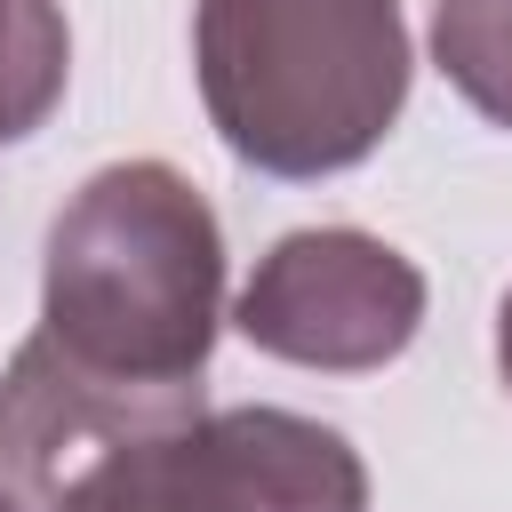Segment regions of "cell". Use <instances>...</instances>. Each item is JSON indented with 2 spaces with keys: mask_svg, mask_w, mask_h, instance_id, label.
<instances>
[{
  "mask_svg": "<svg viewBox=\"0 0 512 512\" xmlns=\"http://www.w3.org/2000/svg\"><path fill=\"white\" fill-rule=\"evenodd\" d=\"M208 128L264 176L360 168L408 104L400 0H192Z\"/></svg>",
  "mask_w": 512,
  "mask_h": 512,
  "instance_id": "cell-2",
  "label": "cell"
},
{
  "mask_svg": "<svg viewBox=\"0 0 512 512\" xmlns=\"http://www.w3.org/2000/svg\"><path fill=\"white\" fill-rule=\"evenodd\" d=\"M48 512H368V464L320 416L200 408L80 464Z\"/></svg>",
  "mask_w": 512,
  "mask_h": 512,
  "instance_id": "cell-3",
  "label": "cell"
},
{
  "mask_svg": "<svg viewBox=\"0 0 512 512\" xmlns=\"http://www.w3.org/2000/svg\"><path fill=\"white\" fill-rule=\"evenodd\" d=\"M232 320L256 352H272L288 368L360 376V368H384L416 344L424 272L376 232L312 224V232H288L256 256Z\"/></svg>",
  "mask_w": 512,
  "mask_h": 512,
  "instance_id": "cell-4",
  "label": "cell"
},
{
  "mask_svg": "<svg viewBox=\"0 0 512 512\" xmlns=\"http://www.w3.org/2000/svg\"><path fill=\"white\" fill-rule=\"evenodd\" d=\"M72 80V32L56 0H0V144H24Z\"/></svg>",
  "mask_w": 512,
  "mask_h": 512,
  "instance_id": "cell-5",
  "label": "cell"
},
{
  "mask_svg": "<svg viewBox=\"0 0 512 512\" xmlns=\"http://www.w3.org/2000/svg\"><path fill=\"white\" fill-rule=\"evenodd\" d=\"M216 320L224 232L184 168L112 160L56 208L32 336L64 368L144 400H208Z\"/></svg>",
  "mask_w": 512,
  "mask_h": 512,
  "instance_id": "cell-1",
  "label": "cell"
},
{
  "mask_svg": "<svg viewBox=\"0 0 512 512\" xmlns=\"http://www.w3.org/2000/svg\"><path fill=\"white\" fill-rule=\"evenodd\" d=\"M432 56L472 112L512 128V0H440L432 8Z\"/></svg>",
  "mask_w": 512,
  "mask_h": 512,
  "instance_id": "cell-6",
  "label": "cell"
},
{
  "mask_svg": "<svg viewBox=\"0 0 512 512\" xmlns=\"http://www.w3.org/2000/svg\"><path fill=\"white\" fill-rule=\"evenodd\" d=\"M0 512H24V496H16V488H8V480H0Z\"/></svg>",
  "mask_w": 512,
  "mask_h": 512,
  "instance_id": "cell-8",
  "label": "cell"
},
{
  "mask_svg": "<svg viewBox=\"0 0 512 512\" xmlns=\"http://www.w3.org/2000/svg\"><path fill=\"white\" fill-rule=\"evenodd\" d=\"M496 368H504V392H512V288L496 304Z\"/></svg>",
  "mask_w": 512,
  "mask_h": 512,
  "instance_id": "cell-7",
  "label": "cell"
}]
</instances>
